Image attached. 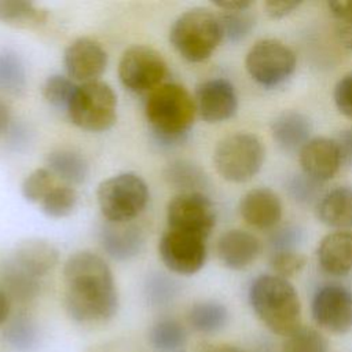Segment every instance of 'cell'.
Returning <instances> with one entry per match:
<instances>
[{
    "instance_id": "1",
    "label": "cell",
    "mask_w": 352,
    "mask_h": 352,
    "mask_svg": "<svg viewBox=\"0 0 352 352\" xmlns=\"http://www.w3.org/2000/svg\"><path fill=\"white\" fill-rule=\"evenodd\" d=\"M65 308L78 323H102L118 308L113 272L96 253L82 250L72 254L63 265Z\"/></svg>"
},
{
    "instance_id": "2",
    "label": "cell",
    "mask_w": 352,
    "mask_h": 352,
    "mask_svg": "<svg viewBox=\"0 0 352 352\" xmlns=\"http://www.w3.org/2000/svg\"><path fill=\"white\" fill-rule=\"evenodd\" d=\"M195 100L179 84L164 82L147 95L144 116L155 144L161 148H175L182 144L194 124Z\"/></svg>"
},
{
    "instance_id": "3",
    "label": "cell",
    "mask_w": 352,
    "mask_h": 352,
    "mask_svg": "<svg viewBox=\"0 0 352 352\" xmlns=\"http://www.w3.org/2000/svg\"><path fill=\"white\" fill-rule=\"evenodd\" d=\"M249 301L257 318L275 334L287 337L301 326L300 298L286 278L257 276L250 285Z\"/></svg>"
},
{
    "instance_id": "4",
    "label": "cell",
    "mask_w": 352,
    "mask_h": 352,
    "mask_svg": "<svg viewBox=\"0 0 352 352\" xmlns=\"http://www.w3.org/2000/svg\"><path fill=\"white\" fill-rule=\"evenodd\" d=\"M221 40L219 15L206 8H192L180 14L169 30L172 47L182 58L192 63L210 58Z\"/></svg>"
},
{
    "instance_id": "5",
    "label": "cell",
    "mask_w": 352,
    "mask_h": 352,
    "mask_svg": "<svg viewBox=\"0 0 352 352\" xmlns=\"http://www.w3.org/2000/svg\"><path fill=\"white\" fill-rule=\"evenodd\" d=\"M148 187L136 173L122 172L107 177L98 186L96 198L107 221H133L148 202Z\"/></svg>"
},
{
    "instance_id": "6",
    "label": "cell",
    "mask_w": 352,
    "mask_h": 352,
    "mask_svg": "<svg viewBox=\"0 0 352 352\" xmlns=\"http://www.w3.org/2000/svg\"><path fill=\"white\" fill-rule=\"evenodd\" d=\"M66 114L80 129L104 132L117 121V96L103 81L77 85Z\"/></svg>"
},
{
    "instance_id": "7",
    "label": "cell",
    "mask_w": 352,
    "mask_h": 352,
    "mask_svg": "<svg viewBox=\"0 0 352 352\" xmlns=\"http://www.w3.org/2000/svg\"><path fill=\"white\" fill-rule=\"evenodd\" d=\"M264 162L261 140L246 132H238L221 139L213 153L217 173L227 182L245 183L258 173Z\"/></svg>"
},
{
    "instance_id": "8",
    "label": "cell",
    "mask_w": 352,
    "mask_h": 352,
    "mask_svg": "<svg viewBox=\"0 0 352 352\" xmlns=\"http://www.w3.org/2000/svg\"><path fill=\"white\" fill-rule=\"evenodd\" d=\"M296 55L285 43L275 38L257 41L246 54L249 76L260 85L272 88L286 81L296 69Z\"/></svg>"
},
{
    "instance_id": "9",
    "label": "cell",
    "mask_w": 352,
    "mask_h": 352,
    "mask_svg": "<svg viewBox=\"0 0 352 352\" xmlns=\"http://www.w3.org/2000/svg\"><path fill=\"white\" fill-rule=\"evenodd\" d=\"M168 73L162 55L147 45H132L124 51L118 62V78L124 88L133 94H150Z\"/></svg>"
},
{
    "instance_id": "10",
    "label": "cell",
    "mask_w": 352,
    "mask_h": 352,
    "mask_svg": "<svg viewBox=\"0 0 352 352\" xmlns=\"http://www.w3.org/2000/svg\"><path fill=\"white\" fill-rule=\"evenodd\" d=\"M169 230L195 234L208 239L216 224V209L204 192H183L175 195L166 206Z\"/></svg>"
},
{
    "instance_id": "11",
    "label": "cell",
    "mask_w": 352,
    "mask_h": 352,
    "mask_svg": "<svg viewBox=\"0 0 352 352\" xmlns=\"http://www.w3.org/2000/svg\"><path fill=\"white\" fill-rule=\"evenodd\" d=\"M158 253L169 271L192 275L205 264L206 238L168 228L160 239Z\"/></svg>"
},
{
    "instance_id": "12",
    "label": "cell",
    "mask_w": 352,
    "mask_h": 352,
    "mask_svg": "<svg viewBox=\"0 0 352 352\" xmlns=\"http://www.w3.org/2000/svg\"><path fill=\"white\" fill-rule=\"evenodd\" d=\"M311 312L322 329L345 334L352 330V292L341 285H324L314 294Z\"/></svg>"
},
{
    "instance_id": "13",
    "label": "cell",
    "mask_w": 352,
    "mask_h": 352,
    "mask_svg": "<svg viewBox=\"0 0 352 352\" xmlns=\"http://www.w3.org/2000/svg\"><path fill=\"white\" fill-rule=\"evenodd\" d=\"M67 77L80 84L99 81L107 66L104 48L94 38L78 37L69 43L63 54Z\"/></svg>"
},
{
    "instance_id": "14",
    "label": "cell",
    "mask_w": 352,
    "mask_h": 352,
    "mask_svg": "<svg viewBox=\"0 0 352 352\" xmlns=\"http://www.w3.org/2000/svg\"><path fill=\"white\" fill-rule=\"evenodd\" d=\"M194 100L199 117L210 124L231 118L238 109L235 88L226 78H210L198 84Z\"/></svg>"
},
{
    "instance_id": "15",
    "label": "cell",
    "mask_w": 352,
    "mask_h": 352,
    "mask_svg": "<svg viewBox=\"0 0 352 352\" xmlns=\"http://www.w3.org/2000/svg\"><path fill=\"white\" fill-rule=\"evenodd\" d=\"M99 243L104 253L117 261H126L136 257L146 241L144 230L133 223L107 221L99 227Z\"/></svg>"
},
{
    "instance_id": "16",
    "label": "cell",
    "mask_w": 352,
    "mask_h": 352,
    "mask_svg": "<svg viewBox=\"0 0 352 352\" xmlns=\"http://www.w3.org/2000/svg\"><path fill=\"white\" fill-rule=\"evenodd\" d=\"M298 160L302 173L318 183L330 180L342 164L334 139L324 136L309 139L300 150Z\"/></svg>"
},
{
    "instance_id": "17",
    "label": "cell",
    "mask_w": 352,
    "mask_h": 352,
    "mask_svg": "<svg viewBox=\"0 0 352 352\" xmlns=\"http://www.w3.org/2000/svg\"><path fill=\"white\" fill-rule=\"evenodd\" d=\"M239 213L250 227L270 230L282 219V202L278 194L271 188L257 187L242 197Z\"/></svg>"
},
{
    "instance_id": "18",
    "label": "cell",
    "mask_w": 352,
    "mask_h": 352,
    "mask_svg": "<svg viewBox=\"0 0 352 352\" xmlns=\"http://www.w3.org/2000/svg\"><path fill=\"white\" fill-rule=\"evenodd\" d=\"M261 250L260 241L253 234L243 230H228L220 235L216 252L220 261L230 270H243L249 267Z\"/></svg>"
},
{
    "instance_id": "19",
    "label": "cell",
    "mask_w": 352,
    "mask_h": 352,
    "mask_svg": "<svg viewBox=\"0 0 352 352\" xmlns=\"http://www.w3.org/2000/svg\"><path fill=\"white\" fill-rule=\"evenodd\" d=\"M8 258L43 279L58 264L59 252L51 242L33 238L18 243Z\"/></svg>"
},
{
    "instance_id": "20",
    "label": "cell",
    "mask_w": 352,
    "mask_h": 352,
    "mask_svg": "<svg viewBox=\"0 0 352 352\" xmlns=\"http://www.w3.org/2000/svg\"><path fill=\"white\" fill-rule=\"evenodd\" d=\"M318 263L329 275H346L352 271V232L327 234L318 246Z\"/></svg>"
},
{
    "instance_id": "21",
    "label": "cell",
    "mask_w": 352,
    "mask_h": 352,
    "mask_svg": "<svg viewBox=\"0 0 352 352\" xmlns=\"http://www.w3.org/2000/svg\"><path fill=\"white\" fill-rule=\"evenodd\" d=\"M312 124L307 116L300 111L287 110L280 113L271 124L274 140L285 151H300L311 139Z\"/></svg>"
},
{
    "instance_id": "22",
    "label": "cell",
    "mask_w": 352,
    "mask_h": 352,
    "mask_svg": "<svg viewBox=\"0 0 352 352\" xmlns=\"http://www.w3.org/2000/svg\"><path fill=\"white\" fill-rule=\"evenodd\" d=\"M1 290L12 302L26 304L33 301L41 290L43 279L28 272L11 258H7L0 272Z\"/></svg>"
},
{
    "instance_id": "23",
    "label": "cell",
    "mask_w": 352,
    "mask_h": 352,
    "mask_svg": "<svg viewBox=\"0 0 352 352\" xmlns=\"http://www.w3.org/2000/svg\"><path fill=\"white\" fill-rule=\"evenodd\" d=\"M316 216L331 228L352 227V187L340 186L326 192L318 202Z\"/></svg>"
},
{
    "instance_id": "24",
    "label": "cell",
    "mask_w": 352,
    "mask_h": 352,
    "mask_svg": "<svg viewBox=\"0 0 352 352\" xmlns=\"http://www.w3.org/2000/svg\"><path fill=\"white\" fill-rule=\"evenodd\" d=\"M47 169L66 186L81 184L88 176V162L80 153L70 148L51 151L45 160Z\"/></svg>"
},
{
    "instance_id": "25",
    "label": "cell",
    "mask_w": 352,
    "mask_h": 352,
    "mask_svg": "<svg viewBox=\"0 0 352 352\" xmlns=\"http://www.w3.org/2000/svg\"><path fill=\"white\" fill-rule=\"evenodd\" d=\"M164 180L168 186L183 192H204L209 184L204 169L188 160H173L164 168Z\"/></svg>"
},
{
    "instance_id": "26",
    "label": "cell",
    "mask_w": 352,
    "mask_h": 352,
    "mask_svg": "<svg viewBox=\"0 0 352 352\" xmlns=\"http://www.w3.org/2000/svg\"><path fill=\"white\" fill-rule=\"evenodd\" d=\"M47 21V11L26 0H0V22L14 28H37Z\"/></svg>"
},
{
    "instance_id": "27",
    "label": "cell",
    "mask_w": 352,
    "mask_h": 352,
    "mask_svg": "<svg viewBox=\"0 0 352 352\" xmlns=\"http://www.w3.org/2000/svg\"><path fill=\"white\" fill-rule=\"evenodd\" d=\"M150 344L157 352H186V329L172 318L160 319L150 329Z\"/></svg>"
},
{
    "instance_id": "28",
    "label": "cell",
    "mask_w": 352,
    "mask_h": 352,
    "mask_svg": "<svg viewBox=\"0 0 352 352\" xmlns=\"http://www.w3.org/2000/svg\"><path fill=\"white\" fill-rule=\"evenodd\" d=\"M188 322L198 333H217L226 327L228 322V311L221 302L201 301L190 308Z\"/></svg>"
},
{
    "instance_id": "29",
    "label": "cell",
    "mask_w": 352,
    "mask_h": 352,
    "mask_svg": "<svg viewBox=\"0 0 352 352\" xmlns=\"http://www.w3.org/2000/svg\"><path fill=\"white\" fill-rule=\"evenodd\" d=\"M3 338L15 352H30L38 344V330L32 318L18 314L7 322Z\"/></svg>"
},
{
    "instance_id": "30",
    "label": "cell",
    "mask_w": 352,
    "mask_h": 352,
    "mask_svg": "<svg viewBox=\"0 0 352 352\" xmlns=\"http://www.w3.org/2000/svg\"><path fill=\"white\" fill-rule=\"evenodd\" d=\"M26 88V67L12 50H0V92L18 96Z\"/></svg>"
},
{
    "instance_id": "31",
    "label": "cell",
    "mask_w": 352,
    "mask_h": 352,
    "mask_svg": "<svg viewBox=\"0 0 352 352\" xmlns=\"http://www.w3.org/2000/svg\"><path fill=\"white\" fill-rule=\"evenodd\" d=\"M78 202V194L72 186L56 184L40 202L41 212L51 219L67 217L73 213Z\"/></svg>"
},
{
    "instance_id": "32",
    "label": "cell",
    "mask_w": 352,
    "mask_h": 352,
    "mask_svg": "<svg viewBox=\"0 0 352 352\" xmlns=\"http://www.w3.org/2000/svg\"><path fill=\"white\" fill-rule=\"evenodd\" d=\"M179 292V285L176 279L162 272H153L146 278L144 282V296L150 305L153 307H166L169 305Z\"/></svg>"
},
{
    "instance_id": "33",
    "label": "cell",
    "mask_w": 352,
    "mask_h": 352,
    "mask_svg": "<svg viewBox=\"0 0 352 352\" xmlns=\"http://www.w3.org/2000/svg\"><path fill=\"white\" fill-rule=\"evenodd\" d=\"M329 344L322 333L314 327L300 326L289 334L283 344L282 352H327Z\"/></svg>"
},
{
    "instance_id": "34",
    "label": "cell",
    "mask_w": 352,
    "mask_h": 352,
    "mask_svg": "<svg viewBox=\"0 0 352 352\" xmlns=\"http://www.w3.org/2000/svg\"><path fill=\"white\" fill-rule=\"evenodd\" d=\"M76 88L77 85L69 77L62 74H51L43 82L41 94L45 102L54 109L67 111Z\"/></svg>"
},
{
    "instance_id": "35",
    "label": "cell",
    "mask_w": 352,
    "mask_h": 352,
    "mask_svg": "<svg viewBox=\"0 0 352 352\" xmlns=\"http://www.w3.org/2000/svg\"><path fill=\"white\" fill-rule=\"evenodd\" d=\"M56 184L55 176L47 168H37L26 175L21 192L28 202L40 204Z\"/></svg>"
},
{
    "instance_id": "36",
    "label": "cell",
    "mask_w": 352,
    "mask_h": 352,
    "mask_svg": "<svg viewBox=\"0 0 352 352\" xmlns=\"http://www.w3.org/2000/svg\"><path fill=\"white\" fill-rule=\"evenodd\" d=\"M223 38L231 43L243 40L254 28V16L246 11H223L219 15Z\"/></svg>"
},
{
    "instance_id": "37",
    "label": "cell",
    "mask_w": 352,
    "mask_h": 352,
    "mask_svg": "<svg viewBox=\"0 0 352 352\" xmlns=\"http://www.w3.org/2000/svg\"><path fill=\"white\" fill-rule=\"evenodd\" d=\"M270 265L275 275L287 279L304 268L305 257L296 250H275L271 253Z\"/></svg>"
},
{
    "instance_id": "38",
    "label": "cell",
    "mask_w": 352,
    "mask_h": 352,
    "mask_svg": "<svg viewBox=\"0 0 352 352\" xmlns=\"http://www.w3.org/2000/svg\"><path fill=\"white\" fill-rule=\"evenodd\" d=\"M333 98L338 111L342 116L352 118V73L338 80L334 87Z\"/></svg>"
},
{
    "instance_id": "39",
    "label": "cell",
    "mask_w": 352,
    "mask_h": 352,
    "mask_svg": "<svg viewBox=\"0 0 352 352\" xmlns=\"http://www.w3.org/2000/svg\"><path fill=\"white\" fill-rule=\"evenodd\" d=\"M318 182L309 179L308 176L298 175L296 176L290 184H289V191L292 197L298 201V202H311L315 199L318 194Z\"/></svg>"
},
{
    "instance_id": "40",
    "label": "cell",
    "mask_w": 352,
    "mask_h": 352,
    "mask_svg": "<svg viewBox=\"0 0 352 352\" xmlns=\"http://www.w3.org/2000/svg\"><path fill=\"white\" fill-rule=\"evenodd\" d=\"M297 230L285 227L276 230L271 236V246L272 252L275 250H294V245L297 242Z\"/></svg>"
},
{
    "instance_id": "41",
    "label": "cell",
    "mask_w": 352,
    "mask_h": 352,
    "mask_svg": "<svg viewBox=\"0 0 352 352\" xmlns=\"http://www.w3.org/2000/svg\"><path fill=\"white\" fill-rule=\"evenodd\" d=\"M300 1H285V0H268L263 4L265 14L272 19H280L290 15L300 7Z\"/></svg>"
},
{
    "instance_id": "42",
    "label": "cell",
    "mask_w": 352,
    "mask_h": 352,
    "mask_svg": "<svg viewBox=\"0 0 352 352\" xmlns=\"http://www.w3.org/2000/svg\"><path fill=\"white\" fill-rule=\"evenodd\" d=\"M337 148L340 151V157L342 164L352 166V128L342 129L337 133L336 138H333Z\"/></svg>"
},
{
    "instance_id": "43",
    "label": "cell",
    "mask_w": 352,
    "mask_h": 352,
    "mask_svg": "<svg viewBox=\"0 0 352 352\" xmlns=\"http://www.w3.org/2000/svg\"><path fill=\"white\" fill-rule=\"evenodd\" d=\"M327 7L340 22L352 25V0L329 1Z\"/></svg>"
},
{
    "instance_id": "44",
    "label": "cell",
    "mask_w": 352,
    "mask_h": 352,
    "mask_svg": "<svg viewBox=\"0 0 352 352\" xmlns=\"http://www.w3.org/2000/svg\"><path fill=\"white\" fill-rule=\"evenodd\" d=\"M337 43L346 51L352 52V25L340 22L334 30Z\"/></svg>"
},
{
    "instance_id": "45",
    "label": "cell",
    "mask_w": 352,
    "mask_h": 352,
    "mask_svg": "<svg viewBox=\"0 0 352 352\" xmlns=\"http://www.w3.org/2000/svg\"><path fill=\"white\" fill-rule=\"evenodd\" d=\"M88 352H142V351L128 342H109L103 345H96Z\"/></svg>"
},
{
    "instance_id": "46",
    "label": "cell",
    "mask_w": 352,
    "mask_h": 352,
    "mask_svg": "<svg viewBox=\"0 0 352 352\" xmlns=\"http://www.w3.org/2000/svg\"><path fill=\"white\" fill-rule=\"evenodd\" d=\"M213 4L223 11H246L252 7V1L246 0H220L213 1Z\"/></svg>"
},
{
    "instance_id": "47",
    "label": "cell",
    "mask_w": 352,
    "mask_h": 352,
    "mask_svg": "<svg viewBox=\"0 0 352 352\" xmlns=\"http://www.w3.org/2000/svg\"><path fill=\"white\" fill-rule=\"evenodd\" d=\"M195 352H245L243 349L235 346V345H230V344H209V342H204L199 344Z\"/></svg>"
},
{
    "instance_id": "48",
    "label": "cell",
    "mask_w": 352,
    "mask_h": 352,
    "mask_svg": "<svg viewBox=\"0 0 352 352\" xmlns=\"http://www.w3.org/2000/svg\"><path fill=\"white\" fill-rule=\"evenodd\" d=\"M10 121H11V110L6 102L0 100V135H3L8 129Z\"/></svg>"
},
{
    "instance_id": "49",
    "label": "cell",
    "mask_w": 352,
    "mask_h": 352,
    "mask_svg": "<svg viewBox=\"0 0 352 352\" xmlns=\"http://www.w3.org/2000/svg\"><path fill=\"white\" fill-rule=\"evenodd\" d=\"M11 311V301L6 293L0 289V326L8 320Z\"/></svg>"
}]
</instances>
